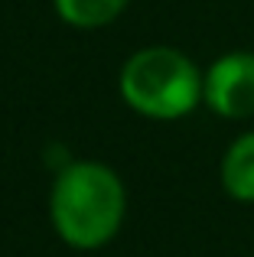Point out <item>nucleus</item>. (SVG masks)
<instances>
[{
	"mask_svg": "<svg viewBox=\"0 0 254 257\" xmlns=\"http://www.w3.org/2000/svg\"><path fill=\"white\" fill-rule=\"evenodd\" d=\"M127 215L121 176L98 160H72L49 189V221L59 241L75 251H98L117 238Z\"/></svg>",
	"mask_w": 254,
	"mask_h": 257,
	"instance_id": "obj_1",
	"label": "nucleus"
},
{
	"mask_svg": "<svg viewBox=\"0 0 254 257\" xmlns=\"http://www.w3.org/2000/svg\"><path fill=\"white\" fill-rule=\"evenodd\" d=\"M202 78L205 69H199L183 49L153 43L124 59L117 91L134 114L170 124L202 107Z\"/></svg>",
	"mask_w": 254,
	"mask_h": 257,
	"instance_id": "obj_2",
	"label": "nucleus"
},
{
	"mask_svg": "<svg viewBox=\"0 0 254 257\" xmlns=\"http://www.w3.org/2000/svg\"><path fill=\"white\" fill-rule=\"evenodd\" d=\"M202 104L222 120H254V52H222L205 69Z\"/></svg>",
	"mask_w": 254,
	"mask_h": 257,
	"instance_id": "obj_3",
	"label": "nucleus"
},
{
	"mask_svg": "<svg viewBox=\"0 0 254 257\" xmlns=\"http://www.w3.org/2000/svg\"><path fill=\"white\" fill-rule=\"evenodd\" d=\"M218 186L238 205H254V127L241 131L218 160Z\"/></svg>",
	"mask_w": 254,
	"mask_h": 257,
	"instance_id": "obj_4",
	"label": "nucleus"
},
{
	"mask_svg": "<svg viewBox=\"0 0 254 257\" xmlns=\"http://www.w3.org/2000/svg\"><path fill=\"white\" fill-rule=\"evenodd\" d=\"M131 0H52V10L72 30H101L127 10Z\"/></svg>",
	"mask_w": 254,
	"mask_h": 257,
	"instance_id": "obj_5",
	"label": "nucleus"
}]
</instances>
